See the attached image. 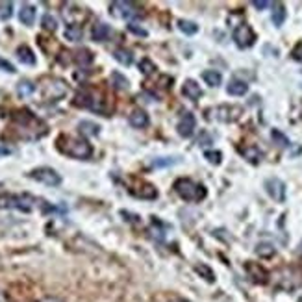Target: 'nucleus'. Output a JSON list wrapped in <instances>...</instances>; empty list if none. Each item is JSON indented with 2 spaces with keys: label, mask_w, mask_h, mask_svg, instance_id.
Here are the masks:
<instances>
[{
  "label": "nucleus",
  "mask_w": 302,
  "mask_h": 302,
  "mask_svg": "<svg viewBox=\"0 0 302 302\" xmlns=\"http://www.w3.org/2000/svg\"><path fill=\"white\" fill-rule=\"evenodd\" d=\"M41 22H43V28L48 30V32H56V30H58V21H56V17H54V15L46 13Z\"/></svg>",
  "instance_id": "29"
},
{
  "label": "nucleus",
  "mask_w": 302,
  "mask_h": 302,
  "mask_svg": "<svg viewBox=\"0 0 302 302\" xmlns=\"http://www.w3.org/2000/svg\"><path fill=\"white\" fill-rule=\"evenodd\" d=\"M247 271L251 273V278L254 282H258V284H265L267 282V273L265 269L258 263H247Z\"/></svg>",
  "instance_id": "17"
},
{
  "label": "nucleus",
  "mask_w": 302,
  "mask_h": 302,
  "mask_svg": "<svg viewBox=\"0 0 302 302\" xmlns=\"http://www.w3.org/2000/svg\"><path fill=\"white\" fill-rule=\"evenodd\" d=\"M182 91H184V95L187 96L189 100H193V102H197L200 96H202V87H200L195 80H191V78L184 82V89H182Z\"/></svg>",
  "instance_id": "13"
},
{
  "label": "nucleus",
  "mask_w": 302,
  "mask_h": 302,
  "mask_svg": "<svg viewBox=\"0 0 302 302\" xmlns=\"http://www.w3.org/2000/svg\"><path fill=\"white\" fill-rule=\"evenodd\" d=\"M243 154H245V158H247L249 162H252V163H258V160H259V158H261V152H259L258 148H251L249 152L245 150Z\"/></svg>",
  "instance_id": "32"
},
{
  "label": "nucleus",
  "mask_w": 302,
  "mask_h": 302,
  "mask_svg": "<svg viewBox=\"0 0 302 302\" xmlns=\"http://www.w3.org/2000/svg\"><path fill=\"white\" fill-rule=\"evenodd\" d=\"M256 254L261 256V258H271L274 254V247L269 243H259L258 247H256Z\"/></svg>",
  "instance_id": "27"
},
{
  "label": "nucleus",
  "mask_w": 302,
  "mask_h": 302,
  "mask_svg": "<svg viewBox=\"0 0 302 302\" xmlns=\"http://www.w3.org/2000/svg\"><path fill=\"white\" fill-rule=\"evenodd\" d=\"M34 206H36V199L32 195H11V193L0 195V210H19V212L30 214Z\"/></svg>",
  "instance_id": "3"
},
{
  "label": "nucleus",
  "mask_w": 302,
  "mask_h": 302,
  "mask_svg": "<svg viewBox=\"0 0 302 302\" xmlns=\"http://www.w3.org/2000/svg\"><path fill=\"white\" fill-rule=\"evenodd\" d=\"M234 41H236L239 48H249L256 41V34H254V30L249 24L243 22V24L236 26V30H234Z\"/></svg>",
  "instance_id": "8"
},
{
  "label": "nucleus",
  "mask_w": 302,
  "mask_h": 302,
  "mask_svg": "<svg viewBox=\"0 0 302 302\" xmlns=\"http://www.w3.org/2000/svg\"><path fill=\"white\" fill-rule=\"evenodd\" d=\"M291 56H293V59H297V61H301V63H302V43H299L295 48H293Z\"/></svg>",
  "instance_id": "37"
},
{
  "label": "nucleus",
  "mask_w": 302,
  "mask_h": 302,
  "mask_svg": "<svg viewBox=\"0 0 302 302\" xmlns=\"http://www.w3.org/2000/svg\"><path fill=\"white\" fill-rule=\"evenodd\" d=\"M111 86L115 89H119V91H125V89L130 87V82H128V78H126L125 74L111 73Z\"/></svg>",
  "instance_id": "22"
},
{
  "label": "nucleus",
  "mask_w": 302,
  "mask_h": 302,
  "mask_svg": "<svg viewBox=\"0 0 302 302\" xmlns=\"http://www.w3.org/2000/svg\"><path fill=\"white\" fill-rule=\"evenodd\" d=\"M84 32H82V26L80 24H67L65 28V37L69 41H80Z\"/></svg>",
  "instance_id": "23"
},
{
  "label": "nucleus",
  "mask_w": 302,
  "mask_h": 302,
  "mask_svg": "<svg viewBox=\"0 0 302 302\" xmlns=\"http://www.w3.org/2000/svg\"><path fill=\"white\" fill-rule=\"evenodd\" d=\"M0 71H6V73H9V74H15L17 73V69H15L7 59H4V58H0Z\"/></svg>",
  "instance_id": "34"
},
{
  "label": "nucleus",
  "mask_w": 302,
  "mask_h": 302,
  "mask_svg": "<svg viewBox=\"0 0 302 302\" xmlns=\"http://www.w3.org/2000/svg\"><path fill=\"white\" fill-rule=\"evenodd\" d=\"M36 93V84H32L30 80H22L17 84V95L21 98H26V96H32Z\"/></svg>",
  "instance_id": "20"
},
{
  "label": "nucleus",
  "mask_w": 302,
  "mask_h": 302,
  "mask_svg": "<svg viewBox=\"0 0 302 302\" xmlns=\"http://www.w3.org/2000/svg\"><path fill=\"white\" fill-rule=\"evenodd\" d=\"M128 123L132 128H145V126H148L150 119H148V113L145 110H133L128 117Z\"/></svg>",
  "instance_id": "11"
},
{
  "label": "nucleus",
  "mask_w": 302,
  "mask_h": 302,
  "mask_svg": "<svg viewBox=\"0 0 302 302\" xmlns=\"http://www.w3.org/2000/svg\"><path fill=\"white\" fill-rule=\"evenodd\" d=\"M252 6L258 7V9H265V7L273 6V4H271V2H267V0H254V2H252Z\"/></svg>",
  "instance_id": "38"
},
{
  "label": "nucleus",
  "mask_w": 302,
  "mask_h": 302,
  "mask_svg": "<svg viewBox=\"0 0 302 302\" xmlns=\"http://www.w3.org/2000/svg\"><path fill=\"white\" fill-rule=\"evenodd\" d=\"M58 148L59 152L71 156L74 160H89L93 156V147L89 145L86 137H73V135L61 133L58 137Z\"/></svg>",
  "instance_id": "1"
},
{
  "label": "nucleus",
  "mask_w": 302,
  "mask_h": 302,
  "mask_svg": "<svg viewBox=\"0 0 302 302\" xmlns=\"http://www.w3.org/2000/svg\"><path fill=\"white\" fill-rule=\"evenodd\" d=\"M178 28H180V32H184V34H187V36H195L197 32H199V26L195 24V22L191 21H178Z\"/></svg>",
  "instance_id": "25"
},
{
  "label": "nucleus",
  "mask_w": 302,
  "mask_h": 302,
  "mask_svg": "<svg viewBox=\"0 0 302 302\" xmlns=\"http://www.w3.org/2000/svg\"><path fill=\"white\" fill-rule=\"evenodd\" d=\"M41 302H59L58 299H43Z\"/></svg>",
  "instance_id": "40"
},
{
  "label": "nucleus",
  "mask_w": 302,
  "mask_h": 302,
  "mask_svg": "<svg viewBox=\"0 0 302 302\" xmlns=\"http://www.w3.org/2000/svg\"><path fill=\"white\" fill-rule=\"evenodd\" d=\"M36 13H37L36 6H32V4H22L21 11H19V21H21L24 26H32L34 21H36Z\"/></svg>",
  "instance_id": "14"
},
{
  "label": "nucleus",
  "mask_w": 302,
  "mask_h": 302,
  "mask_svg": "<svg viewBox=\"0 0 302 302\" xmlns=\"http://www.w3.org/2000/svg\"><path fill=\"white\" fill-rule=\"evenodd\" d=\"M74 59L78 65H89L93 61V54L87 50V48H82V50L74 52Z\"/></svg>",
  "instance_id": "24"
},
{
  "label": "nucleus",
  "mask_w": 302,
  "mask_h": 302,
  "mask_svg": "<svg viewBox=\"0 0 302 302\" xmlns=\"http://www.w3.org/2000/svg\"><path fill=\"white\" fill-rule=\"evenodd\" d=\"M110 13L117 19H125V21L132 22V19L139 17V9L135 4L132 2H123V0H117V2H111L110 4Z\"/></svg>",
  "instance_id": "5"
},
{
  "label": "nucleus",
  "mask_w": 302,
  "mask_h": 302,
  "mask_svg": "<svg viewBox=\"0 0 302 302\" xmlns=\"http://www.w3.org/2000/svg\"><path fill=\"white\" fill-rule=\"evenodd\" d=\"M174 191L187 202H200L206 197V187L193 182L191 178H178L174 182Z\"/></svg>",
  "instance_id": "2"
},
{
  "label": "nucleus",
  "mask_w": 302,
  "mask_h": 302,
  "mask_svg": "<svg viewBox=\"0 0 302 302\" xmlns=\"http://www.w3.org/2000/svg\"><path fill=\"white\" fill-rule=\"evenodd\" d=\"M202 78H204V82H206L210 87H217V86L222 82L221 73H219V71H212V69H210V71H204V73H202Z\"/></svg>",
  "instance_id": "21"
},
{
  "label": "nucleus",
  "mask_w": 302,
  "mask_h": 302,
  "mask_svg": "<svg viewBox=\"0 0 302 302\" xmlns=\"http://www.w3.org/2000/svg\"><path fill=\"white\" fill-rule=\"evenodd\" d=\"M91 37H93V41H108L111 37V26L110 24H106V22H96L95 26H93V32H91Z\"/></svg>",
  "instance_id": "12"
},
{
  "label": "nucleus",
  "mask_w": 302,
  "mask_h": 302,
  "mask_svg": "<svg viewBox=\"0 0 302 302\" xmlns=\"http://www.w3.org/2000/svg\"><path fill=\"white\" fill-rule=\"evenodd\" d=\"M204 158H206L210 163H214V165H221V162H222V154L219 150H206V152H204Z\"/></svg>",
  "instance_id": "30"
},
{
  "label": "nucleus",
  "mask_w": 302,
  "mask_h": 302,
  "mask_svg": "<svg viewBox=\"0 0 302 302\" xmlns=\"http://www.w3.org/2000/svg\"><path fill=\"white\" fill-rule=\"evenodd\" d=\"M226 91H228V95H232V96H243L245 93L249 91V86L241 80H232L228 84Z\"/></svg>",
  "instance_id": "18"
},
{
  "label": "nucleus",
  "mask_w": 302,
  "mask_h": 302,
  "mask_svg": "<svg viewBox=\"0 0 302 302\" xmlns=\"http://www.w3.org/2000/svg\"><path fill=\"white\" fill-rule=\"evenodd\" d=\"M28 176L32 180H36L39 184L50 185V187H56V185L61 184V176H59L58 171L50 169V167H37V169L30 171Z\"/></svg>",
  "instance_id": "4"
},
{
  "label": "nucleus",
  "mask_w": 302,
  "mask_h": 302,
  "mask_svg": "<svg viewBox=\"0 0 302 302\" xmlns=\"http://www.w3.org/2000/svg\"><path fill=\"white\" fill-rule=\"evenodd\" d=\"M113 58L117 59L121 65L126 67H130L133 63V54L130 50H126V48H115L113 50Z\"/></svg>",
  "instance_id": "19"
},
{
  "label": "nucleus",
  "mask_w": 302,
  "mask_h": 302,
  "mask_svg": "<svg viewBox=\"0 0 302 302\" xmlns=\"http://www.w3.org/2000/svg\"><path fill=\"white\" fill-rule=\"evenodd\" d=\"M9 154H11V148L0 147V156H9Z\"/></svg>",
  "instance_id": "39"
},
{
  "label": "nucleus",
  "mask_w": 302,
  "mask_h": 302,
  "mask_svg": "<svg viewBox=\"0 0 302 302\" xmlns=\"http://www.w3.org/2000/svg\"><path fill=\"white\" fill-rule=\"evenodd\" d=\"M284 21H286V7L282 6V4H278L273 11V22L276 24V26H282Z\"/></svg>",
  "instance_id": "26"
},
{
  "label": "nucleus",
  "mask_w": 302,
  "mask_h": 302,
  "mask_svg": "<svg viewBox=\"0 0 302 302\" xmlns=\"http://www.w3.org/2000/svg\"><path fill=\"white\" fill-rule=\"evenodd\" d=\"M126 28L130 30V32H133V34H137V36H141V37H147L148 36V32L145 28H141V26H137L135 22H128L126 24Z\"/></svg>",
  "instance_id": "33"
},
{
  "label": "nucleus",
  "mask_w": 302,
  "mask_h": 302,
  "mask_svg": "<svg viewBox=\"0 0 302 302\" xmlns=\"http://www.w3.org/2000/svg\"><path fill=\"white\" fill-rule=\"evenodd\" d=\"M0 302H6V297H4V293L0 291Z\"/></svg>",
  "instance_id": "41"
},
{
  "label": "nucleus",
  "mask_w": 302,
  "mask_h": 302,
  "mask_svg": "<svg viewBox=\"0 0 302 302\" xmlns=\"http://www.w3.org/2000/svg\"><path fill=\"white\" fill-rule=\"evenodd\" d=\"M139 69H141V73H143V74H147V76H148V74H152V73H154V69H156V67H154V63H152L150 59L145 58V59H143V61H141V63H139Z\"/></svg>",
  "instance_id": "31"
},
{
  "label": "nucleus",
  "mask_w": 302,
  "mask_h": 302,
  "mask_svg": "<svg viewBox=\"0 0 302 302\" xmlns=\"http://www.w3.org/2000/svg\"><path fill=\"white\" fill-rule=\"evenodd\" d=\"M74 102L78 104V106H84V108H89V110L93 111H98V113H104L106 108H104V100L98 96V93L95 91H80L78 95H76V100Z\"/></svg>",
  "instance_id": "6"
},
{
  "label": "nucleus",
  "mask_w": 302,
  "mask_h": 302,
  "mask_svg": "<svg viewBox=\"0 0 302 302\" xmlns=\"http://www.w3.org/2000/svg\"><path fill=\"white\" fill-rule=\"evenodd\" d=\"M78 130L84 137H93V135H98L100 133V126L93 123V121H80L78 123Z\"/></svg>",
  "instance_id": "16"
},
{
  "label": "nucleus",
  "mask_w": 302,
  "mask_h": 302,
  "mask_svg": "<svg viewBox=\"0 0 302 302\" xmlns=\"http://www.w3.org/2000/svg\"><path fill=\"white\" fill-rule=\"evenodd\" d=\"M195 128H197V119H195V115L193 113H184L182 115V119L178 121L176 125V132L180 137H191L193 132H195Z\"/></svg>",
  "instance_id": "10"
},
{
  "label": "nucleus",
  "mask_w": 302,
  "mask_h": 302,
  "mask_svg": "<svg viewBox=\"0 0 302 302\" xmlns=\"http://www.w3.org/2000/svg\"><path fill=\"white\" fill-rule=\"evenodd\" d=\"M265 191L276 202H284L286 200V184L280 178H269L265 180Z\"/></svg>",
  "instance_id": "9"
},
{
  "label": "nucleus",
  "mask_w": 302,
  "mask_h": 302,
  "mask_svg": "<svg viewBox=\"0 0 302 302\" xmlns=\"http://www.w3.org/2000/svg\"><path fill=\"white\" fill-rule=\"evenodd\" d=\"M178 160H173V158H162V160H154L152 162V167H165V165H171V163H176Z\"/></svg>",
  "instance_id": "35"
},
{
  "label": "nucleus",
  "mask_w": 302,
  "mask_h": 302,
  "mask_svg": "<svg viewBox=\"0 0 302 302\" xmlns=\"http://www.w3.org/2000/svg\"><path fill=\"white\" fill-rule=\"evenodd\" d=\"M13 15V4L11 2H2L0 4V21H7Z\"/></svg>",
  "instance_id": "28"
},
{
  "label": "nucleus",
  "mask_w": 302,
  "mask_h": 302,
  "mask_svg": "<svg viewBox=\"0 0 302 302\" xmlns=\"http://www.w3.org/2000/svg\"><path fill=\"white\" fill-rule=\"evenodd\" d=\"M17 59H19L21 63H24V65H36L37 63L34 50H32L30 46H26V44H22V46L17 48Z\"/></svg>",
  "instance_id": "15"
},
{
  "label": "nucleus",
  "mask_w": 302,
  "mask_h": 302,
  "mask_svg": "<svg viewBox=\"0 0 302 302\" xmlns=\"http://www.w3.org/2000/svg\"><path fill=\"white\" fill-rule=\"evenodd\" d=\"M43 95L46 100H61L67 95V86L63 80L52 78L43 86Z\"/></svg>",
  "instance_id": "7"
},
{
  "label": "nucleus",
  "mask_w": 302,
  "mask_h": 302,
  "mask_svg": "<svg viewBox=\"0 0 302 302\" xmlns=\"http://www.w3.org/2000/svg\"><path fill=\"white\" fill-rule=\"evenodd\" d=\"M273 139H278V141H280L278 145H282V147H288V145H289L288 137H286L284 133H280V132H278V130H273Z\"/></svg>",
  "instance_id": "36"
}]
</instances>
